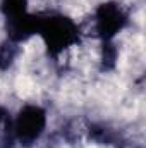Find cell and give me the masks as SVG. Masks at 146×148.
Listing matches in <instances>:
<instances>
[{"instance_id":"1","label":"cell","mask_w":146,"mask_h":148,"mask_svg":"<svg viewBox=\"0 0 146 148\" xmlns=\"http://www.w3.org/2000/svg\"><path fill=\"white\" fill-rule=\"evenodd\" d=\"M38 35L43 38L48 52L57 57L79 41V28L72 19L60 14L40 16Z\"/></svg>"},{"instance_id":"2","label":"cell","mask_w":146,"mask_h":148,"mask_svg":"<svg viewBox=\"0 0 146 148\" xmlns=\"http://www.w3.org/2000/svg\"><path fill=\"white\" fill-rule=\"evenodd\" d=\"M46 126V114L38 105H26L14 119V138L23 145L29 147L36 143Z\"/></svg>"},{"instance_id":"3","label":"cell","mask_w":146,"mask_h":148,"mask_svg":"<svg viewBox=\"0 0 146 148\" xmlns=\"http://www.w3.org/2000/svg\"><path fill=\"white\" fill-rule=\"evenodd\" d=\"M127 24V14L115 2L100 3L95 14V28L96 35L103 41H110L117 33H120Z\"/></svg>"},{"instance_id":"4","label":"cell","mask_w":146,"mask_h":148,"mask_svg":"<svg viewBox=\"0 0 146 148\" xmlns=\"http://www.w3.org/2000/svg\"><path fill=\"white\" fill-rule=\"evenodd\" d=\"M5 24H7L9 40L14 43H21V41H26L28 38H31L33 35H38L40 16H33V14L26 12L24 16L7 19Z\"/></svg>"},{"instance_id":"5","label":"cell","mask_w":146,"mask_h":148,"mask_svg":"<svg viewBox=\"0 0 146 148\" xmlns=\"http://www.w3.org/2000/svg\"><path fill=\"white\" fill-rule=\"evenodd\" d=\"M0 9L5 16V21L14 19L28 12V0H0Z\"/></svg>"},{"instance_id":"6","label":"cell","mask_w":146,"mask_h":148,"mask_svg":"<svg viewBox=\"0 0 146 148\" xmlns=\"http://www.w3.org/2000/svg\"><path fill=\"white\" fill-rule=\"evenodd\" d=\"M14 138V121H10L9 114L0 109V145H9Z\"/></svg>"},{"instance_id":"7","label":"cell","mask_w":146,"mask_h":148,"mask_svg":"<svg viewBox=\"0 0 146 148\" xmlns=\"http://www.w3.org/2000/svg\"><path fill=\"white\" fill-rule=\"evenodd\" d=\"M17 55V43L7 40L0 45V69H7L12 66L14 59Z\"/></svg>"}]
</instances>
